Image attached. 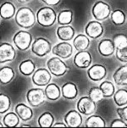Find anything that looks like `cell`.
Segmentation results:
<instances>
[{
	"label": "cell",
	"instance_id": "obj_13",
	"mask_svg": "<svg viewBox=\"0 0 127 128\" xmlns=\"http://www.w3.org/2000/svg\"><path fill=\"white\" fill-rule=\"evenodd\" d=\"M86 34L91 38H98L103 35V27L102 24L97 20H92L87 23L85 27Z\"/></svg>",
	"mask_w": 127,
	"mask_h": 128
},
{
	"label": "cell",
	"instance_id": "obj_14",
	"mask_svg": "<svg viewBox=\"0 0 127 128\" xmlns=\"http://www.w3.org/2000/svg\"><path fill=\"white\" fill-rule=\"evenodd\" d=\"M92 63V55L89 52L83 50L79 51L75 55L74 58V64L78 68L85 69L88 68Z\"/></svg>",
	"mask_w": 127,
	"mask_h": 128
},
{
	"label": "cell",
	"instance_id": "obj_3",
	"mask_svg": "<svg viewBox=\"0 0 127 128\" xmlns=\"http://www.w3.org/2000/svg\"><path fill=\"white\" fill-rule=\"evenodd\" d=\"M110 6L103 1H98L92 8V14L97 20H105L110 16Z\"/></svg>",
	"mask_w": 127,
	"mask_h": 128
},
{
	"label": "cell",
	"instance_id": "obj_16",
	"mask_svg": "<svg viewBox=\"0 0 127 128\" xmlns=\"http://www.w3.org/2000/svg\"><path fill=\"white\" fill-rule=\"evenodd\" d=\"M98 49L100 54L104 57H109V56L112 55L115 51L114 42L110 39H103L98 44Z\"/></svg>",
	"mask_w": 127,
	"mask_h": 128
},
{
	"label": "cell",
	"instance_id": "obj_1",
	"mask_svg": "<svg viewBox=\"0 0 127 128\" xmlns=\"http://www.w3.org/2000/svg\"><path fill=\"white\" fill-rule=\"evenodd\" d=\"M15 21L19 26L29 29L36 22V16L30 8L22 7L17 10L15 14Z\"/></svg>",
	"mask_w": 127,
	"mask_h": 128
},
{
	"label": "cell",
	"instance_id": "obj_8",
	"mask_svg": "<svg viewBox=\"0 0 127 128\" xmlns=\"http://www.w3.org/2000/svg\"><path fill=\"white\" fill-rule=\"evenodd\" d=\"M77 110L85 116L92 114L96 110V103L89 97H82L77 102Z\"/></svg>",
	"mask_w": 127,
	"mask_h": 128
},
{
	"label": "cell",
	"instance_id": "obj_20",
	"mask_svg": "<svg viewBox=\"0 0 127 128\" xmlns=\"http://www.w3.org/2000/svg\"><path fill=\"white\" fill-rule=\"evenodd\" d=\"M15 113L19 118L24 121L31 120L33 116L32 110L25 104H18L15 107Z\"/></svg>",
	"mask_w": 127,
	"mask_h": 128
},
{
	"label": "cell",
	"instance_id": "obj_24",
	"mask_svg": "<svg viewBox=\"0 0 127 128\" xmlns=\"http://www.w3.org/2000/svg\"><path fill=\"white\" fill-rule=\"evenodd\" d=\"M14 77V71L9 66H4L0 69V82L3 85L8 84Z\"/></svg>",
	"mask_w": 127,
	"mask_h": 128
},
{
	"label": "cell",
	"instance_id": "obj_2",
	"mask_svg": "<svg viewBox=\"0 0 127 128\" xmlns=\"http://www.w3.org/2000/svg\"><path fill=\"white\" fill-rule=\"evenodd\" d=\"M36 21L42 26H52L56 21V13L50 7L41 8L36 13Z\"/></svg>",
	"mask_w": 127,
	"mask_h": 128
},
{
	"label": "cell",
	"instance_id": "obj_31",
	"mask_svg": "<svg viewBox=\"0 0 127 128\" xmlns=\"http://www.w3.org/2000/svg\"><path fill=\"white\" fill-rule=\"evenodd\" d=\"M100 90L102 91L103 97L109 98L112 97L114 95V93L115 92V86L113 85V83L110 82H103L99 86Z\"/></svg>",
	"mask_w": 127,
	"mask_h": 128
},
{
	"label": "cell",
	"instance_id": "obj_21",
	"mask_svg": "<svg viewBox=\"0 0 127 128\" xmlns=\"http://www.w3.org/2000/svg\"><path fill=\"white\" fill-rule=\"evenodd\" d=\"M44 93L45 97L48 99L55 101L59 98L60 95H61V91L58 85L54 83H48L44 90Z\"/></svg>",
	"mask_w": 127,
	"mask_h": 128
},
{
	"label": "cell",
	"instance_id": "obj_38",
	"mask_svg": "<svg viewBox=\"0 0 127 128\" xmlns=\"http://www.w3.org/2000/svg\"><path fill=\"white\" fill-rule=\"evenodd\" d=\"M110 126L111 127H123V126H126V121H124L123 120L116 119V120L112 121Z\"/></svg>",
	"mask_w": 127,
	"mask_h": 128
},
{
	"label": "cell",
	"instance_id": "obj_5",
	"mask_svg": "<svg viewBox=\"0 0 127 128\" xmlns=\"http://www.w3.org/2000/svg\"><path fill=\"white\" fill-rule=\"evenodd\" d=\"M47 66L51 74L55 76H62L67 72L68 67L59 57H53L47 62Z\"/></svg>",
	"mask_w": 127,
	"mask_h": 128
},
{
	"label": "cell",
	"instance_id": "obj_37",
	"mask_svg": "<svg viewBox=\"0 0 127 128\" xmlns=\"http://www.w3.org/2000/svg\"><path fill=\"white\" fill-rule=\"evenodd\" d=\"M116 112L119 114L121 120L124 121H127V106H124L122 108H118L116 110Z\"/></svg>",
	"mask_w": 127,
	"mask_h": 128
},
{
	"label": "cell",
	"instance_id": "obj_36",
	"mask_svg": "<svg viewBox=\"0 0 127 128\" xmlns=\"http://www.w3.org/2000/svg\"><path fill=\"white\" fill-rule=\"evenodd\" d=\"M114 45H115V48H118L120 45H122L123 43H125L126 42H127V38L123 34H119V35H115L114 36L113 40Z\"/></svg>",
	"mask_w": 127,
	"mask_h": 128
},
{
	"label": "cell",
	"instance_id": "obj_39",
	"mask_svg": "<svg viewBox=\"0 0 127 128\" xmlns=\"http://www.w3.org/2000/svg\"><path fill=\"white\" fill-rule=\"evenodd\" d=\"M42 1L49 6H56L61 2V0H42Z\"/></svg>",
	"mask_w": 127,
	"mask_h": 128
},
{
	"label": "cell",
	"instance_id": "obj_34",
	"mask_svg": "<svg viewBox=\"0 0 127 128\" xmlns=\"http://www.w3.org/2000/svg\"><path fill=\"white\" fill-rule=\"evenodd\" d=\"M10 105L11 102L9 97L3 93H0V114L7 112L10 109Z\"/></svg>",
	"mask_w": 127,
	"mask_h": 128
},
{
	"label": "cell",
	"instance_id": "obj_6",
	"mask_svg": "<svg viewBox=\"0 0 127 128\" xmlns=\"http://www.w3.org/2000/svg\"><path fill=\"white\" fill-rule=\"evenodd\" d=\"M32 36L31 33L25 31H20L14 34L13 42L19 50L25 51L30 48L31 44Z\"/></svg>",
	"mask_w": 127,
	"mask_h": 128
},
{
	"label": "cell",
	"instance_id": "obj_11",
	"mask_svg": "<svg viewBox=\"0 0 127 128\" xmlns=\"http://www.w3.org/2000/svg\"><path fill=\"white\" fill-rule=\"evenodd\" d=\"M53 54L61 58H68L73 54V47L67 42H62L58 43L53 48Z\"/></svg>",
	"mask_w": 127,
	"mask_h": 128
},
{
	"label": "cell",
	"instance_id": "obj_17",
	"mask_svg": "<svg viewBox=\"0 0 127 128\" xmlns=\"http://www.w3.org/2000/svg\"><path fill=\"white\" fill-rule=\"evenodd\" d=\"M57 36L62 41H70L75 36V29L70 25H64L58 27Z\"/></svg>",
	"mask_w": 127,
	"mask_h": 128
},
{
	"label": "cell",
	"instance_id": "obj_29",
	"mask_svg": "<svg viewBox=\"0 0 127 128\" xmlns=\"http://www.w3.org/2000/svg\"><path fill=\"white\" fill-rule=\"evenodd\" d=\"M54 117L49 112H45L38 118V125L41 127H50L53 126Z\"/></svg>",
	"mask_w": 127,
	"mask_h": 128
},
{
	"label": "cell",
	"instance_id": "obj_40",
	"mask_svg": "<svg viewBox=\"0 0 127 128\" xmlns=\"http://www.w3.org/2000/svg\"><path fill=\"white\" fill-rule=\"evenodd\" d=\"M53 127H66L67 126L64 123H55V124H53L52 126Z\"/></svg>",
	"mask_w": 127,
	"mask_h": 128
},
{
	"label": "cell",
	"instance_id": "obj_19",
	"mask_svg": "<svg viewBox=\"0 0 127 128\" xmlns=\"http://www.w3.org/2000/svg\"><path fill=\"white\" fill-rule=\"evenodd\" d=\"M61 93L64 98L74 99L78 95V89H77L76 84L72 83V82H67L62 86Z\"/></svg>",
	"mask_w": 127,
	"mask_h": 128
},
{
	"label": "cell",
	"instance_id": "obj_43",
	"mask_svg": "<svg viewBox=\"0 0 127 128\" xmlns=\"http://www.w3.org/2000/svg\"></svg>",
	"mask_w": 127,
	"mask_h": 128
},
{
	"label": "cell",
	"instance_id": "obj_4",
	"mask_svg": "<svg viewBox=\"0 0 127 128\" xmlns=\"http://www.w3.org/2000/svg\"><path fill=\"white\" fill-rule=\"evenodd\" d=\"M31 51L38 57H43L51 51V43L44 38H38L31 45Z\"/></svg>",
	"mask_w": 127,
	"mask_h": 128
},
{
	"label": "cell",
	"instance_id": "obj_12",
	"mask_svg": "<svg viewBox=\"0 0 127 128\" xmlns=\"http://www.w3.org/2000/svg\"><path fill=\"white\" fill-rule=\"evenodd\" d=\"M87 75L92 81L98 82L103 79L107 75V70L103 64H93L87 70Z\"/></svg>",
	"mask_w": 127,
	"mask_h": 128
},
{
	"label": "cell",
	"instance_id": "obj_28",
	"mask_svg": "<svg viewBox=\"0 0 127 128\" xmlns=\"http://www.w3.org/2000/svg\"><path fill=\"white\" fill-rule=\"evenodd\" d=\"M106 123L99 116H91L86 120V126L87 127H104Z\"/></svg>",
	"mask_w": 127,
	"mask_h": 128
},
{
	"label": "cell",
	"instance_id": "obj_15",
	"mask_svg": "<svg viewBox=\"0 0 127 128\" xmlns=\"http://www.w3.org/2000/svg\"><path fill=\"white\" fill-rule=\"evenodd\" d=\"M66 126L70 127H78L82 124V117L79 111L70 110L64 116Z\"/></svg>",
	"mask_w": 127,
	"mask_h": 128
},
{
	"label": "cell",
	"instance_id": "obj_7",
	"mask_svg": "<svg viewBox=\"0 0 127 128\" xmlns=\"http://www.w3.org/2000/svg\"><path fill=\"white\" fill-rule=\"evenodd\" d=\"M44 91L41 88H31L28 90L26 98L29 104L32 107H38L44 103L45 100Z\"/></svg>",
	"mask_w": 127,
	"mask_h": 128
},
{
	"label": "cell",
	"instance_id": "obj_9",
	"mask_svg": "<svg viewBox=\"0 0 127 128\" xmlns=\"http://www.w3.org/2000/svg\"><path fill=\"white\" fill-rule=\"evenodd\" d=\"M51 74L50 72L44 68H40L33 72L32 76V82L35 85L39 86H47L51 81Z\"/></svg>",
	"mask_w": 127,
	"mask_h": 128
},
{
	"label": "cell",
	"instance_id": "obj_30",
	"mask_svg": "<svg viewBox=\"0 0 127 128\" xmlns=\"http://www.w3.org/2000/svg\"><path fill=\"white\" fill-rule=\"evenodd\" d=\"M3 125L8 127L16 126L19 124V116L14 112H8L5 116L3 117Z\"/></svg>",
	"mask_w": 127,
	"mask_h": 128
},
{
	"label": "cell",
	"instance_id": "obj_32",
	"mask_svg": "<svg viewBox=\"0 0 127 128\" xmlns=\"http://www.w3.org/2000/svg\"><path fill=\"white\" fill-rule=\"evenodd\" d=\"M110 18L112 22L115 24V26H121L126 21V14H125V13L122 10H116L111 13Z\"/></svg>",
	"mask_w": 127,
	"mask_h": 128
},
{
	"label": "cell",
	"instance_id": "obj_26",
	"mask_svg": "<svg viewBox=\"0 0 127 128\" xmlns=\"http://www.w3.org/2000/svg\"><path fill=\"white\" fill-rule=\"evenodd\" d=\"M73 20V12L70 10H63L58 14L57 21L59 25H70Z\"/></svg>",
	"mask_w": 127,
	"mask_h": 128
},
{
	"label": "cell",
	"instance_id": "obj_25",
	"mask_svg": "<svg viewBox=\"0 0 127 128\" xmlns=\"http://www.w3.org/2000/svg\"><path fill=\"white\" fill-rule=\"evenodd\" d=\"M19 69H20V71L22 75L31 76L35 71L36 67H35V64H34V62L32 60H26L20 63Z\"/></svg>",
	"mask_w": 127,
	"mask_h": 128
},
{
	"label": "cell",
	"instance_id": "obj_35",
	"mask_svg": "<svg viewBox=\"0 0 127 128\" xmlns=\"http://www.w3.org/2000/svg\"><path fill=\"white\" fill-rule=\"evenodd\" d=\"M88 94H89L90 98L93 102H95V103H98V102H100L103 98L102 91L100 90L99 88H96V86L95 88H92L89 90Z\"/></svg>",
	"mask_w": 127,
	"mask_h": 128
},
{
	"label": "cell",
	"instance_id": "obj_27",
	"mask_svg": "<svg viewBox=\"0 0 127 128\" xmlns=\"http://www.w3.org/2000/svg\"><path fill=\"white\" fill-rule=\"evenodd\" d=\"M114 101L115 104L122 107L127 104V90L119 89L114 93Z\"/></svg>",
	"mask_w": 127,
	"mask_h": 128
},
{
	"label": "cell",
	"instance_id": "obj_22",
	"mask_svg": "<svg viewBox=\"0 0 127 128\" xmlns=\"http://www.w3.org/2000/svg\"><path fill=\"white\" fill-rule=\"evenodd\" d=\"M15 14V7L10 2H5L0 6V17L3 20H9Z\"/></svg>",
	"mask_w": 127,
	"mask_h": 128
},
{
	"label": "cell",
	"instance_id": "obj_18",
	"mask_svg": "<svg viewBox=\"0 0 127 128\" xmlns=\"http://www.w3.org/2000/svg\"><path fill=\"white\" fill-rule=\"evenodd\" d=\"M114 81L119 86H127V66H122L115 71Z\"/></svg>",
	"mask_w": 127,
	"mask_h": 128
},
{
	"label": "cell",
	"instance_id": "obj_23",
	"mask_svg": "<svg viewBox=\"0 0 127 128\" xmlns=\"http://www.w3.org/2000/svg\"><path fill=\"white\" fill-rule=\"evenodd\" d=\"M73 45L77 51L87 50L90 45V39L84 34H79L75 38Z\"/></svg>",
	"mask_w": 127,
	"mask_h": 128
},
{
	"label": "cell",
	"instance_id": "obj_41",
	"mask_svg": "<svg viewBox=\"0 0 127 128\" xmlns=\"http://www.w3.org/2000/svg\"><path fill=\"white\" fill-rule=\"evenodd\" d=\"M20 3H27V2L31 1V0H18Z\"/></svg>",
	"mask_w": 127,
	"mask_h": 128
},
{
	"label": "cell",
	"instance_id": "obj_33",
	"mask_svg": "<svg viewBox=\"0 0 127 128\" xmlns=\"http://www.w3.org/2000/svg\"><path fill=\"white\" fill-rule=\"evenodd\" d=\"M116 58L121 62L127 63V42L115 48Z\"/></svg>",
	"mask_w": 127,
	"mask_h": 128
},
{
	"label": "cell",
	"instance_id": "obj_10",
	"mask_svg": "<svg viewBox=\"0 0 127 128\" xmlns=\"http://www.w3.org/2000/svg\"><path fill=\"white\" fill-rule=\"evenodd\" d=\"M15 49L11 44L3 42L0 44V63L3 64L14 60L15 58Z\"/></svg>",
	"mask_w": 127,
	"mask_h": 128
},
{
	"label": "cell",
	"instance_id": "obj_42",
	"mask_svg": "<svg viewBox=\"0 0 127 128\" xmlns=\"http://www.w3.org/2000/svg\"><path fill=\"white\" fill-rule=\"evenodd\" d=\"M2 126H3V123H2V122H0V127H2Z\"/></svg>",
	"mask_w": 127,
	"mask_h": 128
}]
</instances>
